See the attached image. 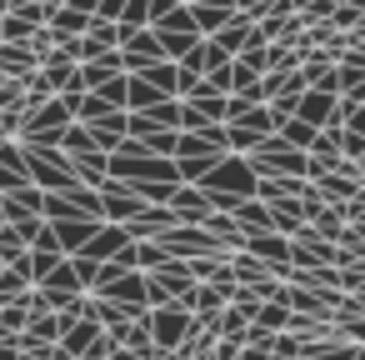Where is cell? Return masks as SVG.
I'll use <instances>...</instances> for the list:
<instances>
[{"label": "cell", "instance_id": "cell-1", "mask_svg": "<svg viewBox=\"0 0 365 360\" xmlns=\"http://www.w3.org/2000/svg\"><path fill=\"white\" fill-rule=\"evenodd\" d=\"M190 16H195V36H215V31H225L230 21H235V6L230 0H210V6H190Z\"/></svg>", "mask_w": 365, "mask_h": 360}, {"label": "cell", "instance_id": "cell-2", "mask_svg": "<svg viewBox=\"0 0 365 360\" xmlns=\"http://www.w3.org/2000/svg\"><path fill=\"white\" fill-rule=\"evenodd\" d=\"M330 110H335V96H325V91H305L300 96V106H295V120H305V125H330Z\"/></svg>", "mask_w": 365, "mask_h": 360}, {"label": "cell", "instance_id": "cell-3", "mask_svg": "<svg viewBox=\"0 0 365 360\" xmlns=\"http://www.w3.org/2000/svg\"><path fill=\"white\" fill-rule=\"evenodd\" d=\"M140 81H150L155 91H165V96H175V101H180V96H185V81H190V76H180V66H175V61H155V66H150V71H145Z\"/></svg>", "mask_w": 365, "mask_h": 360}, {"label": "cell", "instance_id": "cell-4", "mask_svg": "<svg viewBox=\"0 0 365 360\" xmlns=\"http://www.w3.org/2000/svg\"><path fill=\"white\" fill-rule=\"evenodd\" d=\"M250 31H255V21H245V16H235V21H230L225 31H215L210 41H215V46H220V51H225V56L235 61V56H240V51L250 46Z\"/></svg>", "mask_w": 365, "mask_h": 360}, {"label": "cell", "instance_id": "cell-5", "mask_svg": "<svg viewBox=\"0 0 365 360\" xmlns=\"http://www.w3.org/2000/svg\"><path fill=\"white\" fill-rule=\"evenodd\" d=\"M36 71V56H31V46H6L0 41V76H11V81H26Z\"/></svg>", "mask_w": 365, "mask_h": 360}, {"label": "cell", "instance_id": "cell-6", "mask_svg": "<svg viewBox=\"0 0 365 360\" xmlns=\"http://www.w3.org/2000/svg\"><path fill=\"white\" fill-rule=\"evenodd\" d=\"M46 26H51L56 36H66V41H71V36H86V31H91V16H81L76 6H61V11H51V21H46Z\"/></svg>", "mask_w": 365, "mask_h": 360}, {"label": "cell", "instance_id": "cell-7", "mask_svg": "<svg viewBox=\"0 0 365 360\" xmlns=\"http://www.w3.org/2000/svg\"><path fill=\"white\" fill-rule=\"evenodd\" d=\"M110 110H115V106H110L101 91H86V96H81V106H76V125H101Z\"/></svg>", "mask_w": 365, "mask_h": 360}, {"label": "cell", "instance_id": "cell-8", "mask_svg": "<svg viewBox=\"0 0 365 360\" xmlns=\"http://www.w3.org/2000/svg\"><path fill=\"white\" fill-rule=\"evenodd\" d=\"M275 140L280 145H290V150H310V140H315V125H305V120H280V130H275Z\"/></svg>", "mask_w": 365, "mask_h": 360}, {"label": "cell", "instance_id": "cell-9", "mask_svg": "<svg viewBox=\"0 0 365 360\" xmlns=\"http://www.w3.org/2000/svg\"><path fill=\"white\" fill-rule=\"evenodd\" d=\"M155 36H195V16H190V6H175L165 21H155L150 26Z\"/></svg>", "mask_w": 365, "mask_h": 360}, {"label": "cell", "instance_id": "cell-10", "mask_svg": "<svg viewBox=\"0 0 365 360\" xmlns=\"http://www.w3.org/2000/svg\"><path fill=\"white\" fill-rule=\"evenodd\" d=\"M86 41H91L96 51H120V26H115V21H96V16H91Z\"/></svg>", "mask_w": 365, "mask_h": 360}, {"label": "cell", "instance_id": "cell-11", "mask_svg": "<svg viewBox=\"0 0 365 360\" xmlns=\"http://www.w3.org/2000/svg\"><path fill=\"white\" fill-rule=\"evenodd\" d=\"M91 150H96V140H91V130L71 120V125L61 130V155H91Z\"/></svg>", "mask_w": 365, "mask_h": 360}, {"label": "cell", "instance_id": "cell-12", "mask_svg": "<svg viewBox=\"0 0 365 360\" xmlns=\"http://www.w3.org/2000/svg\"><path fill=\"white\" fill-rule=\"evenodd\" d=\"M46 101H56V86H51L41 71H31V76H26V115H31L36 106H46Z\"/></svg>", "mask_w": 365, "mask_h": 360}, {"label": "cell", "instance_id": "cell-13", "mask_svg": "<svg viewBox=\"0 0 365 360\" xmlns=\"http://www.w3.org/2000/svg\"><path fill=\"white\" fill-rule=\"evenodd\" d=\"M115 26H125V31H145V26H150V0H125V11H120Z\"/></svg>", "mask_w": 365, "mask_h": 360}, {"label": "cell", "instance_id": "cell-14", "mask_svg": "<svg viewBox=\"0 0 365 360\" xmlns=\"http://www.w3.org/2000/svg\"><path fill=\"white\" fill-rule=\"evenodd\" d=\"M225 66H230V56H225L215 41H205V46H200V76H210V71H225Z\"/></svg>", "mask_w": 365, "mask_h": 360}, {"label": "cell", "instance_id": "cell-15", "mask_svg": "<svg viewBox=\"0 0 365 360\" xmlns=\"http://www.w3.org/2000/svg\"><path fill=\"white\" fill-rule=\"evenodd\" d=\"M235 61H245V66H250L255 76H265V71H270V46H245V51H240Z\"/></svg>", "mask_w": 365, "mask_h": 360}, {"label": "cell", "instance_id": "cell-16", "mask_svg": "<svg viewBox=\"0 0 365 360\" xmlns=\"http://www.w3.org/2000/svg\"><path fill=\"white\" fill-rule=\"evenodd\" d=\"M235 6V16H245V21H260L265 11H270V0H230Z\"/></svg>", "mask_w": 365, "mask_h": 360}, {"label": "cell", "instance_id": "cell-17", "mask_svg": "<svg viewBox=\"0 0 365 360\" xmlns=\"http://www.w3.org/2000/svg\"><path fill=\"white\" fill-rule=\"evenodd\" d=\"M120 11H125V0H101V6H96V21H120Z\"/></svg>", "mask_w": 365, "mask_h": 360}, {"label": "cell", "instance_id": "cell-18", "mask_svg": "<svg viewBox=\"0 0 365 360\" xmlns=\"http://www.w3.org/2000/svg\"><path fill=\"white\" fill-rule=\"evenodd\" d=\"M345 130H350V135H360V140H365V106H360V110H355V115H350V120H345Z\"/></svg>", "mask_w": 365, "mask_h": 360}, {"label": "cell", "instance_id": "cell-19", "mask_svg": "<svg viewBox=\"0 0 365 360\" xmlns=\"http://www.w3.org/2000/svg\"><path fill=\"white\" fill-rule=\"evenodd\" d=\"M330 6H350V0H330Z\"/></svg>", "mask_w": 365, "mask_h": 360}]
</instances>
